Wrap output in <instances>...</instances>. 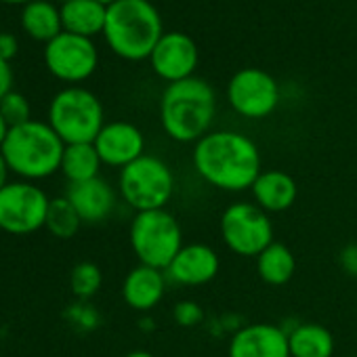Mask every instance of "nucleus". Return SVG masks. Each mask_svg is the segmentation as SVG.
<instances>
[{
    "instance_id": "obj_8",
    "label": "nucleus",
    "mask_w": 357,
    "mask_h": 357,
    "mask_svg": "<svg viewBox=\"0 0 357 357\" xmlns=\"http://www.w3.org/2000/svg\"><path fill=\"white\" fill-rule=\"evenodd\" d=\"M225 246L244 259H257L273 240V223L269 215L255 202L229 204L219 221Z\"/></svg>"
},
{
    "instance_id": "obj_27",
    "label": "nucleus",
    "mask_w": 357,
    "mask_h": 357,
    "mask_svg": "<svg viewBox=\"0 0 357 357\" xmlns=\"http://www.w3.org/2000/svg\"><path fill=\"white\" fill-rule=\"evenodd\" d=\"M172 315H174L176 324L183 326V328H194V326H198L204 319L202 307L198 303H194V301H181V303H176Z\"/></svg>"
},
{
    "instance_id": "obj_35",
    "label": "nucleus",
    "mask_w": 357,
    "mask_h": 357,
    "mask_svg": "<svg viewBox=\"0 0 357 357\" xmlns=\"http://www.w3.org/2000/svg\"><path fill=\"white\" fill-rule=\"evenodd\" d=\"M97 3H101V5H105V7H109V5L118 3V0H97Z\"/></svg>"
},
{
    "instance_id": "obj_29",
    "label": "nucleus",
    "mask_w": 357,
    "mask_h": 357,
    "mask_svg": "<svg viewBox=\"0 0 357 357\" xmlns=\"http://www.w3.org/2000/svg\"><path fill=\"white\" fill-rule=\"evenodd\" d=\"M17 38L13 34H7V32H0V57L5 61L11 63V59L17 55Z\"/></svg>"
},
{
    "instance_id": "obj_15",
    "label": "nucleus",
    "mask_w": 357,
    "mask_h": 357,
    "mask_svg": "<svg viewBox=\"0 0 357 357\" xmlns=\"http://www.w3.org/2000/svg\"><path fill=\"white\" fill-rule=\"evenodd\" d=\"M227 357H290L288 332L265 321L248 324L231 336Z\"/></svg>"
},
{
    "instance_id": "obj_10",
    "label": "nucleus",
    "mask_w": 357,
    "mask_h": 357,
    "mask_svg": "<svg viewBox=\"0 0 357 357\" xmlns=\"http://www.w3.org/2000/svg\"><path fill=\"white\" fill-rule=\"evenodd\" d=\"M227 101L244 118L261 120L275 112L280 86L271 74L259 68H246L234 74L227 84Z\"/></svg>"
},
{
    "instance_id": "obj_6",
    "label": "nucleus",
    "mask_w": 357,
    "mask_h": 357,
    "mask_svg": "<svg viewBox=\"0 0 357 357\" xmlns=\"http://www.w3.org/2000/svg\"><path fill=\"white\" fill-rule=\"evenodd\" d=\"M128 242L139 265L166 271L183 244V229L166 208L137 213L128 229Z\"/></svg>"
},
{
    "instance_id": "obj_9",
    "label": "nucleus",
    "mask_w": 357,
    "mask_h": 357,
    "mask_svg": "<svg viewBox=\"0 0 357 357\" xmlns=\"http://www.w3.org/2000/svg\"><path fill=\"white\" fill-rule=\"evenodd\" d=\"M49 204V196L34 183H9L0 190V229L13 236L38 231L47 223Z\"/></svg>"
},
{
    "instance_id": "obj_3",
    "label": "nucleus",
    "mask_w": 357,
    "mask_h": 357,
    "mask_svg": "<svg viewBox=\"0 0 357 357\" xmlns=\"http://www.w3.org/2000/svg\"><path fill=\"white\" fill-rule=\"evenodd\" d=\"M103 36L118 57L149 59L164 36L162 17L149 0H118L107 7Z\"/></svg>"
},
{
    "instance_id": "obj_33",
    "label": "nucleus",
    "mask_w": 357,
    "mask_h": 357,
    "mask_svg": "<svg viewBox=\"0 0 357 357\" xmlns=\"http://www.w3.org/2000/svg\"><path fill=\"white\" fill-rule=\"evenodd\" d=\"M124 357H155V355H151L149 351H143V349H137V351H130V353H126Z\"/></svg>"
},
{
    "instance_id": "obj_30",
    "label": "nucleus",
    "mask_w": 357,
    "mask_h": 357,
    "mask_svg": "<svg viewBox=\"0 0 357 357\" xmlns=\"http://www.w3.org/2000/svg\"><path fill=\"white\" fill-rule=\"evenodd\" d=\"M11 86H13V70H11V63L0 57V99H3L5 95H9L13 91Z\"/></svg>"
},
{
    "instance_id": "obj_4",
    "label": "nucleus",
    "mask_w": 357,
    "mask_h": 357,
    "mask_svg": "<svg viewBox=\"0 0 357 357\" xmlns=\"http://www.w3.org/2000/svg\"><path fill=\"white\" fill-rule=\"evenodd\" d=\"M0 151L11 172L24 176L26 181H38L61 170L66 143L49 122L30 120L9 130Z\"/></svg>"
},
{
    "instance_id": "obj_31",
    "label": "nucleus",
    "mask_w": 357,
    "mask_h": 357,
    "mask_svg": "<svg viewBox=\"0 0 357 357\" xmlns=\"http://www.w3.org/2000/svg\"><path fill=\"white\" fill-rule=\"evenodd\" d=\"M9 172H11V168H9V164H7L3 151H0V190L9 185Z\"/></svg>"
},
{
    "instance_id": "obj_7",
    "label": "nucleus",
    "mask_w": 357,
    "mask_h": 357,
    "mask_svg": "<svg viewBox=\"0 0 357 357\" xmlns=\"http://www.w3.org/2000/svg\"><path fill=\"white\" fill-rule=\"evenodd\" d=\"M49 124L66 145L95 143L97 135L105 126L103 105L86 89H63L51 101Z\"/></svg>"
},
{
    "instance_id": "obj_28",
    "label": "nucleus",
    "mask_w": 357,
    "mask_h": 357,
    "mask_svg": "<svg viewBox=\"0 0 357 357\" xmlns=\"http://www.w3.org/2000/svg\"><path fill=\"white\" fill-rule=\"evenodd\" d=\"M338 265L342 267V271L351 278H357V242L347 244L340 252H338Z\"/></svg>"
},
{
    "instance_id": "obj_23",
    "label": "nucleus",
    "mask_w": 357,
    "mask_h": 357,
    "mask_svg": "<svg viewBox=\"0 0 357 357\" xmlns=\"http://www.w3.org/2000/svg\"><path fill=\"white\" fill-rule=\"evenodd\" d=\"M101 166H103V162L93 143L66 145L63 160H61V172L70 183H82V181L97 178Z\"/></svg>"
},
{
    "instance_id": "obj_16",
    "label": "nucleus",
    "mask_w": 357,
    "mask_h": 357,
    "mask_svg": "<svg viewBox=\"0 0 357 357\" xmlns=\"http://www.w3.org/2000/svg\"><path fill=\"white\" fill-rule=\"evenodd\" d=\"M66 198L76 208L82 223H89V225L103 223L118 204L116 190L101 176L91 178V181H82V183H70Z\"/></svg>"
},
{
    "instance_id": "obj_2",
    "label": "nucleus",
    "mask_w": 357,
    "mask_h": 357,
    "mask_svg": "<svg viewBox=\"0 0 357 357\" xmlns=\"http://www.w3.org/2000/svg\"><path fill=\"white\" fill-rule=\"evenodd\" d=\"M217 114V95L200 78H185L166 86L160 99L164 132L178 143H198L211 132Z\"/></svg>"
},
{
    "instance_id": "obj_5",
    "label": "nucleus",
    "mask_w": 357,
    "mask_h": 357,
    "mask_svg": "<svg viewBox=\"0 0 357 357\" xmlns=\"http://www.w3.org/2000/svg\"><path fill=\"white\" fill-rule=\"evenodd\" d=\"M118 192L135 213L160 211L174 194V174L162 158L143 153L120 170Z\"/></svg>"
},
{
    "instance_id": "obj_17",
    "label": "nucleus",
    "mask_w": 357,
    "mask_h": 357,
    "mask_svg": "<svg viewBox=\"0 0 357 357\" xmlns=\"http://www.w3.org/2000/svg\"><path fill=\"white\" fill-rule=\"evenodd\" d=\"M168 278L162 269L137 265L132 267L122 284V298L135 311H151L160 305L166 294Z\"/></svg>"
},
{
    "instance_id": "obj_12",
    "label": "nucleus",
    "mask_w": 357,
    "mask_h": 357,
    "mask_svg": "<svg viewBox=\"0 0 357 357\" xmlns=\"http://www.w3.org/2000/svg\"><path fill=\"white\" fill-rule=\"evenodd\" d=\"M153 72L168 84L194 76L198 66V47L183 32H170L160 38L151 57Z\"/></svg>"
},
{
    "instance_id": "obj_18",
    "label": "nucleus",
    "mask_w": 357,
    "mask_h": 357,
    "mask_svg": "<svg viewBox=\"0 0 357 357\" xmlns=\"http://www.w3.org/2000/svg\"><path fill=\"white\" fill-rule=\"evenodd\" d=\"M255 204L267 215L288 211L298 196L296 181L284 170H261L257 181L250 188Z\"/></svg>"
},
{
    "instance_id": "obj_13",
    "label": "nucleus",
    "mask_w": 357,
    "mask_h": 357,
    "mask_svg": "<svg viewBox=\"0 0 357 357\" xmlns=\"http://www.w3.org/2000/svg\"><path fill=\"white\" fill-rule=\"evenodd\" d=\"M219 269H221V259L217 250L208 244L194 242L178 250V255L172 259V263L166 267L164 273L168 282L176 286L196 288L213 282Z\"/></svg>"
},
{
    "instance_id": "obj_26",
    "label": "nucleus",
    "mask_w": 357,
    "mask_h": 357,
    "mask_svg": "<svg viewBox=\"0 0 357 357\" xmlns=\"http://www.w3.org/2000/svg\"><path fill=\"white\" fill-rule=\"evenodd\" d=\"M0 114L7 120L9 128H15V126H22L26 122H30V103L28 99L17 93V91H11L9 95H5L0 99Z\"/></svg>"
},
{
    "instance_id": "obj_20",
    "label": "nucleus",
    "mask_w": 357,
    "mask_h": 357,
    "mask_svg": "<svg viewBox=\"0 0 357 357\" xmlns=\"http://www.w3.org/2000/svg\"><path fill=\"white\" fill-rule=\"evenodd\" d=\"M290 357H332L334 336L332 332L315 321H303L288 332Z\"/></svg>"
},
{
    "instance_id": "obj_24",
    "label": "nucleus",
    "mask_w": 357,
    "mask_h": 357,
    "mask_svg": "<svg viewBox=\"0 0 357 357\" xmlns=\"http://www.w3.org/2000/svg\"><path fill=\"white\" fill-rule=\"evenodd\" d=\"M80 225H82V219L78 217L76 208L70 204V200H68L66 196H63V198L51 200L45 227H47L55 238L70 240V238H74V236L78 234Z\"/></svg>"
},
{
    "instance_id": "obj_32",
    "label": "nucleus",
    "mask_w": 357,
    "mask_h": 357,
    "mask_svg": "<svg viewBox=\"0 0 357 357\" xmlns=\"http://www.w3.org/2000/svg\"><path fill=\"white\" fill-rule=\"evenodd\" d=\"M9 124H7V120L3 118V114H0V147H3V143H5V139H7V135H9Z\"/></svg>"
},
{
    "instance_id": "obj_14",
    "label": "nucleus",
    "mask_w": 357,
    "mask_h": 357,
    "mask_svg": "<svg viewBox=\"0 0 357 357\" xmlns=\"http://www.w3.org/2000/svg\"><path fill=\"white\" fill-rule=\"evenodd\" d=\"M95 149L105 166L124 168L145 153V137L130 122H107L95 139Z\"/></svg>"
},
{
    "instance_id": "obj_21",
    "label": "nucleus",
    "mask_w": 357,
    "mask_h": 357,
    "mask_svg": "<svg viewBox=\"0 0 357 357\" xmlns=\"http://www.w3.org/2000/svg\"><path fill=\"white\" fill-rule=\"evenodd\" d=\"M22 28L34 40L51 43L63 32L61 11L49 0H32L22 11Z\"/></svg>"
},
{
    "instance_id": "obj_19",
    "label": "nucleus",
    "mask_w": 357,
    "mask_h": 357,
    "mask_svg": "<svg viewBox=\"0 0 357 357\" xmlns=\"http://www.w3.org/2000/svg\"><path fill=\"white\" fill-rule=\"evenodd\" d=\"M59 11L63 32L91 38L105 28L107 7L97 3V0H70V3L61 5Z\"/></svg>"
},
{
    "instance_id": "obj_25",
    "label": "nucleus",
    "mask_w": 357,
    "mask_h": 357,
    "mask_svg": "<svg viewBox=\"0 0 357 357\" xmlns=\"http://www.w3.org/2000/svg\"><path fill=\"white\" fill-rule=\"evenodd\" d=\"M103 284V273L101 269L91 263V261H84V263H78L74 269H72V275H70V286H72V292L78 296V298H91L99 292Z\"/></svg>"
},
{
    "instance_id": "obj_34",
    "label": "nucleus",
    "mask_w": 357,
    "mask_h": 357,
    "mask_svg": "<svg viewBox=\"0 0 357 357\" xmlns=\"http://www.w3.org/2000/svg\"><path fill=\"white\" fill-rule=\"evenodd\" d=\"M3 3H9V5H28V3H32V0H3Z\"/></svg>"
},
{
    "instance_id": "obj_22",
    "label": "nucleus",
    "mask_w": 357,
    "mask_h": 357,
    "mask_svg": "<svg viewBox=\"0 0 357 357\" xmlns=\"http://www.w3.org/2000/svg\"><path fill=\"white\" fill-rule=\"evenodd\" d=\"M296 259L292 250L282 242H271L257 257V273L269 286H284L294 278Z\"/></svg>"
},
{
    "instance_id": "obj_36",
    "label": "nucleus",
    "mask_w": 357,
    "mask_h": 357,
    "mask_svg": "<svg viewBox=\"0 0 357 357\" xmlns=\"http://www.w3.org/2000/svg\"><path fill=\"white\" fill-rule=\"evenodd\" d=\"M59 3H61V5H66V3H70V0H59Z\"/></svg>"
},
{
    "instance_id": "obj_1",
    "label": "nucleus",
    "mask_w": 357,
    "mask_h": 357,
    "mask_svg": "<svg viewBox=\"0 0 357 357\" xmlns=\"http://www.w3.org/2000/svg\"><path fill=\"white\" fill-rule=\"evenodd\" d=\"M192 162L202 181L223 192L250 190L263 170L257 143L238 130H211L194 145Z\"/></svg>"
},
{
    "instance_id": "obj_11",
    "label": "nucleus",
    "mask_w": 357,
    "mask_h": 357,
    "mask_svg": "<svg viewBox=\"0 0 357 357\" xmlns=\"http://www.w3.org/2000/svg\"><path fill=\"white\" fill-rule=\"evenodd\" d=\"M97 47L91 38L61 32L45 45V63L49 72L70 84L82 82L97 70Z\"/></svg>"
}]
</instances>
